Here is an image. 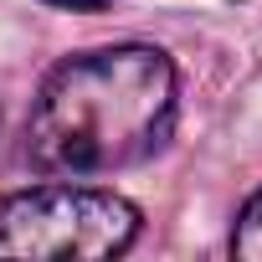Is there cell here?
Returning a JSON list of instances; mask_svg holds the SVG:
<instances>
[{
	"label": "cell",
	"instance_id": "obj_2",
	"mask_svg": "<svg viewBox=\"0 0 262 262\" xmlns=\"http://www.w3.org/2000/svg\"><path fill=\"white\" fill-rule=\"evenodd\" d=\"M139 236V206L98 185H31L0 195V257L31 262H77L118 257Z\"/></svg>",
	"mask_w": 262,
	"mask_h": 262
},
{
	"label": "cell",
	"instance_id": "obj_1",
	"mask_svg": "<svg viewBox=\"0 0 262 262\" xmlns=\"http://www.w3.org/2000/svg\"><path fill=\"white\" fill-rule=\"evenodd\" d=\"M175 62L118 41L57 62L26 118V160L52 180H93L144 165L175 128Z\"/></svg>",
	"mask_w": 262,
	"mask_h": 262
},
{
	"label": "cell",
	"instance_id": "obj_3",
	"mask_svg": "<svg viewBox=\"0 0 262 262\" xmlns=\"http://www.w3.org/2000/svg\"><path fill=\"white\" fill-rule=\"evenodd\" d=\"M231 257L262 262V190L242 206V216H236V226H231Z\"/></svg>",
	"mask_w": 262,
	"mask_h": 262
}]
</instances>
